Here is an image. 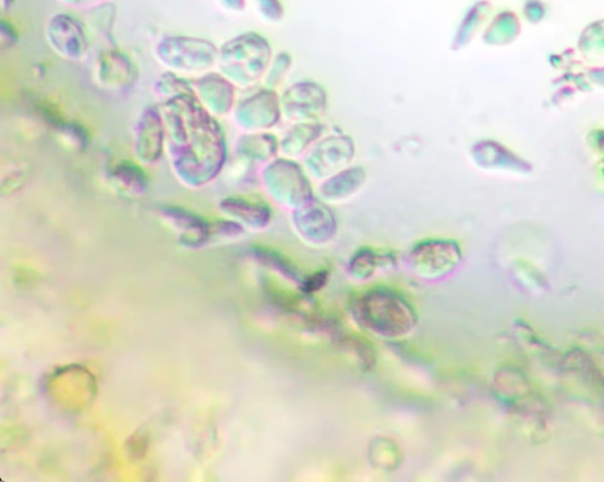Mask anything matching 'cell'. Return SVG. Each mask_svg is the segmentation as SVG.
I'll return each instance as SVG.
<instances>
[{
  "mask_svg": "<svg viewBox=\"0 0 604 482\" xmlns=\"http://www.w3.org/2000/svg\"><path fill=\"white\" fill-rule=\"evenodd\" d=\"M357 322L384 338H402L414 329L417 316L403 296L385 289L367 292L353 304Z\"/></svg>",
  "mask_w": 604,
  "mask_h": 482,
  "instance_id": "1",
  "label": "cell"
},
{
  "mask_svg": "<svg viewBox=\"0 0 604 482\" xmlns=\"http://www.w3.org/2000/svg\"><path fill=\"white\" fill-rule=\"evenodd\" d=\"M410 261L419 276L440 279L456 268L460 252L451 242H426L415 246L410 254Z\"/></svg>",
  "mask_w": 604,
  "mask_h": 482,
  "instance_id": "2",
  "label": "cell"
},
{
  "mask_svg": "<svg viewBox=\"0 0 604 482\" xmlns=\"http://www.w3.org/2000/svg\"><path fill=\"white\" fill-rule=\"evenodd\" d=\"M385 264H391L390 257L363 250L353 257L351 273L358 279H367V277L375 275L376 269L384 267Z\"/></svg>",
  "mask_w": 604,
  "mask_h": 482,
  "instance_id": "3",
  "label": "cell"
},
{
  "mask_svg": "<svg viewBox=\"0 0 604 482\" xmlns=\"http://www.w3.org/2000/svg\"><path fill=\"white\" fill-rule=\"evenodd\" d=\"M253 256L257 262L263 264L267 268L275 270L286 277V279L293 281L298 280V273H295L293 267L284 258L280 257L278 254L269 252V250L256 249L253 252Z\"/></svg>",
  "mask_w": 604,
  "mask_h": 482,
  "instance_id": "4",
  "label": "cell"
},
{
  "mask_svg": "<svg viewBox=\"0 0 604 482\" xmlns=\"http://www.w3.org/2000/svg\"><path fill=\"white\" fill-rule=\"evenodd\" d=\"M327 277H329V272L322 270V272L315 273L313 276H311L309 280L303 281L302 283V289L303 292H314L319 291L321 287H324L327 283Z\"/></svg>",
  "mask_w": 604,
  "mask_h": 482,
  "instance_id": "5",
  "label": "cell"
},
{
  "mask_svg": "<svg viewBox=\"0 0 604 482\" xmlns=\"http://www.w3.org/2000/svg\"><path fill=\"white\" fill-rule=\"evenodd\" d=\"M261 11L268 15L278 14L281 11L280 0H256Z\"/></svg>",
  "mask_w": 604,
  "mask_h": 482,
  "instance_id": "6",
  "label": "cell"
},
{
  "mask_svg": "<svg viewBox=\"0 0 604 482\" xmlns=\"http://www.w3.org/2000/svg\"><path fill=\"white\" fill-rule=\"evenodd\" d=\"M223 6L230 10H242L246 5V0H218Z\"/></svg>",
  "mask_w": 604,
  "mask_h": 482,
  "instance_id": "7",
  "label": "cell"
},
{
  "mask_svg": "<svg viewBox=\"0 0 604 482\" xmlns=\"http://www.w3.org/2000/svg\"><path fill=\"white\" fill-rule=\"evenodd\" d=\"M61 2L70 6H86L90 4L107 2V0H61Z\"/></svg>",
  "mask_w": 604,
  "mask_h": 482,
  "instance_id": "8",
  "label": "cell"
},
{
  "mask_svg": "<svg viewBox=\"0 0 604 482\" xmlns=\"http://www.w3.org/2000/svg\"><path fill=\"white\" fill-rule=\"evenodd\" d=\"M14 3V0H2V5L4 9H9V7L13 6Z\"/></svg>",
  "mask_w": 604,
  "mask_h": 482,
  "instance_id": "9",
  "label": "cell"
}]
</instances>
